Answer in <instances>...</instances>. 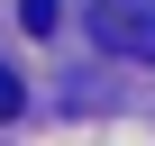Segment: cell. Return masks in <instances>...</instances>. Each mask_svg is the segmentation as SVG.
<instances>
[{
	"instance_id": "1",
	"label": "cell",
	"mask_w": 155,
	"mask_h": 146,
	"mask_svg": "<svg viewBox=\"0 0 155 146\" xmlns=\"http://www.w3.org/2000/svg\"><path fill=\"white\" fill-rule=\"evenodd\" d=\"M91 37L119 64H155V0H91Z\"/></svg>"
},
{
	"instance_id": "2",
	"label": "cell",
	"mask_w": 155,
	"mask_h": 146,
	"mask_svg": "<svg viewBox=\"0 0 155 146\" xmlns=\"http://www.w3.org/2000/svg\"><path fill=\"white\" fill-rule=\"evenodd\" d=\"M18 110H28V91H18V73L0 64V119H18Z\"/></svg>"
},
{
	"instance_id": "3",
	"label": "cell",
	"mask_w": 155,
	"mask_h": 146,
	"mask_svg": "<svg viewBox=\"0 0 155 146\" xmlns=\"http://www.w3.org/2000/svg\"><path fill=\"white\" fill-rule=\"evenodd\" d=\"M18 18H28V37H37V28H55V0H18Z\"/></svg>"
}]
</instances>
